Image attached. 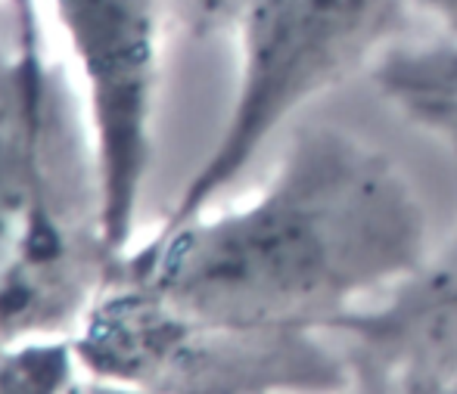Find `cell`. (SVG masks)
<instances>
[{
  "instance_id": "cell-10",
  "label": "cell",
  "mask_w": 457,
  "mask_h": 394,
  "mask_svg": "<svg viewBox=\"0 0 457 394\" xmlns=\"http://www.w3.org/2000/svg\"><path fill=\"white\" fill-rule=\"evenodd\" d=\"M417 12L433 19L445 37H457V0H411Z\"/></svg>"
},
{
  "instance_id": "cell-11",
  "label": "cell",
  "mask_w": 457,
  "mask_h": 394,
  "mask_svg": "<svg viewBox=\"0 0 457 394\" xmlns=\"http://www.w3.org/2000/svg\"><path fill=\"white\" fill-rule=\"evenodd\" d=\"M62 394H153V391L134 389V385H125V382H112V379L87 376V373L81 370Z\"/></svg>"
},
{
  "instance_id": "cell-7",
  "label": "cell",
  "mask_w": 457,
  "mask_h": 394,
  "mask_svg": "<svg viewBox=\"0 0 457 394\" xmlns=\"http://www.w3.org/2000/svg\"><path fill=\"white\" fill-rule=\"evenodd\" d=\"M452 316L457 320V230L445 249L429 258L420 276H414L379 308L355 314L339 329V335L345 341H386L417 329L439 326Z\"/></svg>"
},
{
  "instance_id": "cell-2",
  "label": "cell",
  "mask_w": 457,
  "mask_h": 394,
  "mask_svg": "<svg viewBox=\"0 0 457 394\" xmlns=\"http://www.w3.org/2000/svg\"><path fill=\"white\" fill-rule=\"evenodd\" d=\"M85 115L50 62L35 0L0 31V348L62 339L109 283Z\"/></svg>"
},
{
  "instance_id": "cell-5",
  "label": "cell",
  "mask_w": 457,
  "mask_h": 394,
  "mask_svg": "<svg viewBox=\"0 0 457 394\" xmlns=\"http://www.w3.org/2000/svg\"><path fill=\"white\" fill-rule=\"evenodd\" d=\"M85 94L109 255L134 239L153 161L169 0H47Z\"/></svg>"
},
{
  "instance_id": "cell-4",
  "label": "cell",
  "mask_w": 457,
  "mask_h": 394,
  "mask_svg": "<svg viewBox=\"0 0 457 394\" xmlns=\"http://www.w3.org/2000/svg\"><path fill=\"white\" fill-rule=\"evenodd\" d=\"M72 348L87 376L153 394H339L352 382L349 354L333 351L327 335L218 332L115 276L72 332Z\"/></svg>"
},
{
  "instance_id": "cell-1",
  "label": "cell",
  "mask_w": 457,
  "mask_h": 394,
  "mask_svg": "<svg viewBox=\"0 0 457 394\" xmlns=\"http://www.w3.org/2000/svg\"><path fill=\"white\" fill-rule=\"evenodd\" d=\"M429 218L408 174L337 125L289 137L255 199L162 224L115 280L218 332L339 335L423 274Z\"/></svg>"
},
{
  "instance_id": "cell-9",
  "label": "cell",
  "mask_w": 457,
  "mask_h": 394,
  "mask_svg": "<svg viewBox=\"0 0 457 394\" xmlns=\"http://www.w3.org/2000/svg\"><path fill=\"white\" fill-rule=\"evenodd\" d=\"M240 10L243 0H169L171 22L181 25L196 41L234 31Z\"/></svg>"
},
{
  "instance_id": "cell-8",
  "label": "cell",
  "mask_w": 457,
  "mask_h": 394,
  "mask_svg": "<svg viewBox=\"0 0 457 394\" xmlns=\"http://www.w3.org/2000/svg\"><path fill=\"white\" fill-rule=\"evenodd\" d=\"M352 382L339 394H457V366L429 364L408 341L349 345Z\"/></svg>"
},
{
  "instance_id": "cell-6",
  "label": "cell",
  "mask_w": 457,
  "mask_h": 394,
  "mask_svg": "<svg viewBox=\"0 0 457 394\" xmlns=\"http://www.w3.org/2000/svg\"><path fill=\"white\" fill-rule=\"evenodd\" d=\"M373 84L411 125L457 156V37L392 47L373 62Z\"/></svg>"
},
{
  "instance_id": "cell-3",
  "label": "cell",
  "mask_w": 457,
  "mask_h": 394,
  "mask_svg": "<svg viewBox=\"0 0 457 394\" xmlns=\"http://www.w3.org/2000/svg\"><path fill=\"white\" fill-rule=\"evenodd\" d=\"M411 0H243L240 72L224 127L165 224L212 209L302 106L373 66L408 31Z\"/></svg>"
}]
</instances>
